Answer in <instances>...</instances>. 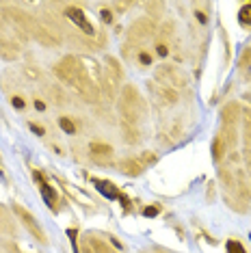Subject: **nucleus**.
Segmentation results:
<instances>
[{"instance_id": "1", "label": "nucleus", "mask_w": 251, "mask_h": 253, "mask_svg": "<svg viewBox=\"0 0 251 253\" xmlns=\"http://www.w3.org/2000/svg\"><path fill=\"white\" fill-rule=\"evenodd\" d=\"M117 111L122 115L124 124L126 126H136L141 119V113H145V102L141 97L139 89L134 84H124L122 89V95H119V102H117Z\"/></svg>"}, {"instance_id": "2", "label": "nucleus", "mask_w": 251, "mask_h": 253, "mask_svg": "<svg viewBox=\"0 0 251 253\" xmlns=\"http://www.w3.org/2000/svg\"><path fill=\"white\" fill-rule=\"evenodd\" d=\"M154 33H156V22L152 18H139L130 24L128 39H130V43H141V42H145V39H150Z\"/></svg>"}, {"instance_id": "3", "label": "nucleus", "mask_w": 251, "mask_h": 253, "mask_svg": "<svg viewBox=\"0 0 251 253\" xmlns=\"http://www.w3.org/2000/svg\"><path fill=\"white\" fill-rule=\"evenodd\" d=\"M156 80L161 84H165V87H171L175 91L186 84V76L178 70V67H173V65H163L161 70L156 72Z\"/></svg>"}, {"instance_id": "4", "label": "nucleus", "mask_w": 251, "mask_h": 253, "mask_svg": "<svg viewBox=\"0 0 251 253\" xmlns=\"http://www.w3.org/2000/svg\"><path fill=\"white\" fill-rule=\"evenodd\" d=\"M13 212L20 216V221L24 223V227H26V229H28V232H31L33 236H35V238L39 240V243H42V245L48 243V236H45V232H43L42 227H39L37 218L33 216V214H31V212H28L26 208H22L20 204H13Z\"/></svg>"}, {"instance_id": "5", "label": "nucleus", "mask_w": 251, "mask_h": 253, "mask_svg": "<svg viewBox=\"0 0 251 253\" xmlns=\"http://www.w3.org/2000/svg\"><path fill=\"white\" fill-rule=\"evenodd\" d=\"M147 91L156 97L158 104L163 106H173L178 102V91L171 89V87H165V84H156V83H147Z\"/></svg>"}, {"instance_id": "6", "label": "nucleus", "mask_w": 251, "mask_h": 253, "mask_svg": "<svg viewBox=\"0 0 251 253\" xmlns=\"http://www.w3.org/2000/svg\"><path fill=\"white\" fill-rule=\"evenodd\" d=\"M33 177H35L37 186H39V193H42L43 201L50 206V210H59V195H56V188H52L48 182H45L43 173H39V171H33Z\"/></svg>"}, {"instance_id": "7", "label": "nucleus", "mask_w": 251, "mask_h": 253, "mask_svg": "<svg viewBox=\"0 0 251 253\" xmlns=\"http://www.w3.org/2000/svg\"><path fill=\"white\" fill-rule=\"evenodd\" d=\"M104 65H106L104 67V78L113 84V87H119V84L124 83V67H122V63H119L115 56H106Z\"/></svg>"}, {"instance_id": "8", "label": "nucleus", "mask_w": 251, "mask_h": 253, "mask_svg": "<svg viewBox=\"0 0 251 253\" xmlns=\"http://www.w3.org/2000/svg\"><path fill=\"white\" fill-rule=\"evenodd\" d=\"M65 18L74 22L78 28H83L84 31V35H89V37H93L95 35V28L89 24V20H87V15H84V11L83 9H78V7H67L65 9Z\"/></svg>"}, {"instance_id": "9", "label": "nucleus", "mask_w": 251, "mask_h": 253, "mask_svg": "<svg viewBox=\"0 0 251 253\" xmlns=\"http://www.w3.org/2000/svg\"><path fill=\"white\" fill-rule=\"evenodd\" d=\"M31 33H33V37L37 39L42 45H45V48H56V45L61 43V39L56 37V33L52 31H48V28H43V26H33L31 28Z\"/></svg>"}, {"instance_id": "10", "label": "nucleus", "mask_w": 251, "mask_h": 253, "mask_svg": "<svg viewBox=\"0 0 251 253\" xmlns=\"http://www.w3.org/2000/svg\"><path fill=\"white\" fill-rule=\"evenodd\" d=\"M115 167H117L119 173H124V175H128V177H139L145 171V167L141 165L136 158H124V160H119Z\"/></svg>"}, {"instance_id": "11", "label": "nucleus", "mask_w": 251, "mask_h": 253, "mask_svg": "<svg viewBox=\"0 0 251 253\" xmlns=\"http://www.w3.org/2000/svg\"><path fill=\"white\" fill-rule=\"evenodd\" d=\"M243 117V111L241 106L236 104V102H230V104L223 106V111H221V119H223V126H236V122Z\"/></svg>"}, {"instance_id": "12", "label": "nucleus", "mask_w": 251, "mask_h": 253, "mask_svg": "<svg viewBox=\"0 0 251 253\" xmlns=\"http://www.w3.org/2000/svg\"><path fill=\"white\" fill-rule=\"evenodd\" d=\"M91 184H93L98 191L104 195V197L108 199H117L119 197V191H117V186L113 182H108V180H100V177H91Z\"/></svg>"}, {"instance_id": "13", "label": "nucleus", "mask_w": 251, "mask_h": 253, "mask_svg": "<svg viewBox=\"0 0 251 253\" xmlns=\"http://www.w3.org/2000/svg\"><path fill=\"white\" fill-rule=\"evenodd\" d=\"M89 152L93 158H111L113 156V147L108 143H91Z\"/></svg>"}, {"instance_id": "14", "label": "nucleus", "mask_w": 251, "mask_h": 253, "mask_svg": "<svg viewBox=\"0 0 251 253\" xmlns=\"http://www.w3.org/2000/svg\"><path fill=\"white\" fill-rule=\"evenodd\" d=\"M227 149H230V147H227L225 139H223L221 134H216V136H214V141H212V160H214V163H219V160L225 156Z\"/></svg>"}, {"instance_id": "15", "label": "nucleus", "mask_w": 251, "mask_h": 253, "mask_svg": "<svg viewBox=\"0 0 251 253\" xmlns=\"http://www.w3.org/2000/svg\"><path fill=\"white\" fill-rule=\"evenodd\" d=\"M243 134H245V145H247V156L251 154V111L243 113Z\"/></svg>"}, {"instance_id": "16", "label": "nucleus", "mask_w": 251, "mask_h": 253, "mask_svg": "<svg viewBox=\"0 0 251 253\" xmlns=\"http://www.w3.org/2000/svg\"><path fill=\"white\" fill-rule=\"evenodd\" d=\"M48 95H50V100H52L54 104H59V106L67 104V97H65V93H63V89L59 87V84H50V87H48Z\"/></svg>"}, {"instance_id": "17", "label": "nucleus", "mask_w": 251, "mask_h": 253, "mask_svg": "<svg viewBox=\"0 0 251 253\" xmlns=\"http://www.w3.org/2000/svg\"><path fill=\"white\" fill-rule=\"evenodd\" d=\"M87 240H89V245H91V249H93L95 253H115L111 249V247H108L104 240H100V238H95V236H87Z\"/></svg>"}, {"instance_id": "18", "label": "nucleus", "mask_w": 251, "mask_h": 253, "mask_svg": "<svg viewBox=\"0 0 251 253\" xmlns=\"http://www.w3.org/2000/svg\"><path fill=\"white\" fill-rule=\"evenodd\" d=\"M124 141L130 143V145H134V143L139 141V130H136V126H126L124 124Z\"/></svg>"}, {"instance_id": "19", "label": "nucleus", "mask_w": 251, "mask_h": 253, "mask_svg": "<svg viewBox=\"0 0 251 253\" xmlns=\"http://www.w3.org/2000/svg\"><path fill=\"white\" fill-rule=\"evenodd\" d=\"M238 22H241L243 26L251 28V2H247V4H243L241 7V11H238Z\"/></svg>"}, {"instance_id": "20", "label": "nucleus", "mask_w": 251, "mask_h": 253, "mask_svg": "<svg viewBox=\"0 0 251 253\" xmlns=\"http://www.w3.org/2000/svg\"><path fill=\"white\" fill-rule=\"evenodd\" d=\"M0 50H2V54L4 59H9V61H13V59H18V50H15V45L13 43H9V42H0Z\"/></svg>"}, {"instance_id": "21", "label": "nucleus", "mask_w": 251, "mask_h": 253, "mask_svg": "<svg viewBox=\"0 0 251 253\" xmlns=\"http://www.w3.org/2000/svg\"><path fill=\"white\" fill-rule=\"evenodd\" d=\"M59 126L65 134H74L76 132V124L72 122V117H59Z\"/></svg>"}, {"instance_id": "22", "label": "nucleus", "mask_w": 251, "mask_h": 253, "mask_svg": "<svg viewBox=\"0 0 251 253\" xmlns=\"http://www.w3.org/2000/svg\"><path fill=\"white\" fill-rule=\"evenodd\" d=\"M238 67L245 72V70H251V45L249 48H245L243 50V54H241V61H238Z\"/></svg>"}, {"instance_id": "23", "label": "nucleus", "mask_w": 251, "mask_h": 253, "mask_svg": "<svg viewBox=\"0 0 251 253\" xmlns=\"http://www.w3.org/2000/svg\"><path fill=\"white\" fill-rule=\"evenodd\" d=\"M145 9H147V15H152V20L154 18H158V15L163 13V2H147L145 4Z\"/></svg>"}, {"instance_id": "24", "label": "nucleus", "mask_w": 251, "mask_h": 253, "mask_svg": "<svg viewBox=\"0 0 251 253\" xmlns=\"http://www.w3.org/2000/svg\"><path fill=\"white\" fill-rule=\"evenodd\" d=\"M156 154H154V152H143V154H141V158H139V163L141 165H143V167H152V165H156Z\"/></svg>"}, {"instance_id": "25", "label": "nucleus", "mask_w": 251, "mask_h": 253, "mask_svg": "<svg viewBox=\"0 0 251 253\" xmlns=\"http://www.w3.org/2000/svg\"><path fill=\"white\" fill-rule=\"evenodd\" d=\"M225 249H227V253H247L245 251V247L238 243V240H227V245H225Z\"/></svg>"}, {"instance_id": "26", "label": "nucleus", "mask_w": 251, "mask_h": 253, "mask_svg": "<svg viewBox=\"0 0 251 253\" xmlns=\"http://www.w3.org/2000/svg\"><path fill=\"white\" fill-rule=\"evenodd\" d=\"M22 72H24L26 78H31V80H39V78H42V72L35 70L33 65H24V67H22Z\"/></svg>"}, {"instance_id": "27", "label": "nucleus", "mask_w": 251, "mask_h": 253, "mask_svg": "<svg viewBox=\"0 0 251 253\" xmlns=\"http://www.w3.org/2000/svg\"><path fill=\"white\" fill-rule=\"evenodd\" d=\"M156 214H161V206L158 204H152L147 208H143V216H156Z\"/></svg>"}, {"instance_id": "28", "label": "nucleus", "mask_w": 251, "mask_h": 253, "mask_svg": "<svg viewBox=\"0 0 251 253\" xmlns=\"http://www.w3.org/2000/svg\"><path fill=\"white\" fill-rule=\"evenodd\" d=\"M136 59H139L141 65H152V54L145 52V50H141V52L136 54Z\"/></svg>"}, {"instance_id": "29", "label": "nucleus", "mask_w": 251, "mask_h": 253, "mask_svg": "<svg viewBox=\"0 0 251 253\" xmlns=\"http://www.w3.org/2000/svg\"><path fill=\"white\" fill-rule=\"evenodd\" d=\"M11 104H13V108H18V111H24L26 102H24V97H20V95H13V97H11Z\"/></svg>"}, {"instance_id": "30", "label": "nucleus", "mask_w": 251, "mask_h": 253, "mask_svg": "<svg viewBox=\"0 0 251 253\" xmlns=\"http://www.w3.org/2000/svg\"><path fill=\"white\" fill-rule=\"evenodd\" d=\"M100 20L104 22V24H111L113 22V11L111 9H102L100 11Z\"/></svg>"}, {"instance_id": "31", "label": "nucleus", "mask_w": 251, "mask_h": 253, "mask_svg": "<svg viewBox=\"0 0 251 253\" xmlns=\"http://www.w3.org/2000/svg\"><path fill=\"white\" fill-rule=\"evenodd\" d=\"M119 201H122V208H124V212H130V199L126 197L124 193H119V197H117Z\"/></svg>"}, {"instance_id": "32", "label": "nucleus", "mask_w": 251, "mask_h": 253, "mask_svg": "<svg viewBox=\"0 0 251 253\" xmlns=\"http://www.w3.org/2000/svg\"><path fill=\"white\" fill-rule=\"evenodd\" d=\"M156 54H158V56H167V54H169L167 43H158V45H156Z\"/></svg>"}, {"instance_id": "33", "label": "nucleus", "mask_w": 251, "mask_h": 253, "mask_svg": "<svg viewBox=\"0 0 251 253\" xmlns=\"http://www.w3.org/2000/svg\"><path fill=\"white\" fill-rule=\"evenodd\" d=\"M28 128H31L33 132H35L37 136H43V134H45V130L42 128V126H37V124H31V126H28Z\"/></svg>"}, {"instance_id": "34", "label": "nucleus", "mask_w": 251, "mask_h": 253, "mask_svg": "<svg viewBox=\"0 0 251 253\" xmlns=\"http://www.w3.org/2000/svg\"><path fill=\"white\" fill-rule=\"evenodd\" d=\"M195 15H197V20L202 22V24H206V22H208V18H206V13H204V11H195Z\"/></svg>"}, {"instance_id": "35", "label": "nucleus", "mask_w": 251, "mask_h": 253, "mask_svg": "<svg viewBox=\"0 0 251 253\" xmlns=\"http://www.w3.org/2000/svg\"><path fill=\"white\" fill-rule=\"evenodd\" d=\"M111 245H113V247H115V249H119V251H122V249H124V245H122V243H119V240L115 238V236H111Z\"/></svg>"}, {"instance_id": "36", "label": "nucleus", "mask_w": 251, "mask_h": 253, "mask_svg": "<svg viewBox=\"0 0 251 253\" xmlns=\"http://www.w3.org/2000/svg\"><path fill=\"white\" fill-rule=\"evenodd\" d=\"M128 7H130V2H115V9L117 11H126Z\"/></svg>"}, {"instance_id": "37", "label": "nucleus", "mask_w": 251, "mask_h": 253, "mask_svg": "<svg viewBox=\"0 0 251 253\" xmlns=\"http://www.w3.org/2000/svg\"><path fill=\"white\" fill-rule=\"evenodd\" d=\"M81 253H95V251L91 249V245L87 243V245H83V247H81Z\"/></svg>"}, {"instance_id": "38", "label": "nucleus", "mask_w": 251, "mask_h": 253, "mask_svg": "<svg viewBox=\"0 0 251 253\" xmlns=\"http://www.w3.org/2000/svg\"><path fill=\"white\" fill-rule=\"evenodd\" d=\"M35 108H37V111H43V108H45V104H43L42 100H35Z\"/></svg>"}, {"instance_id": "39", "label": "nucleus", "mask_w": 251, "mask_h": 253, "mask_svg": "<svg viewBox=\"0 0 251 253\" xmlns=\"http://www.w3.org/2000/svg\"><path fill=\"white\" fill-rule=\"evenodd\" d=\"M245 100H247L249 104H251V93H245Z\"/></svg>"}, {"instance_id": "40", "label": "nucleus", "mask_w": 251, "mask_h": 253, "mask_svg": "<svg viewBox=\"0 0 251 253\" xmlns=\"http://www.w3.org/2000/svg\"><path fill=\"white\" fill-rule=\"evenodd\" d=\"M0 173H2V171H0Z\"/></svg>"}]
</instances>
